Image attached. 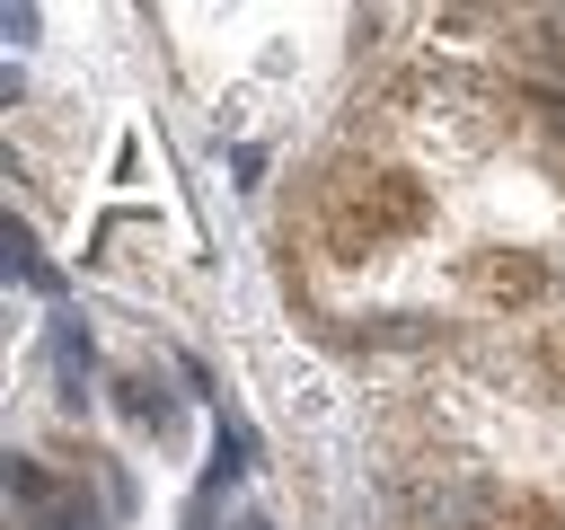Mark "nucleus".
I'll use <instances>...</instances> for the list:
<instances>
[{"mask_svg": "<svg viewBox=\"0 0 565 530\" xmlns=\"http://www.w3.org/2000/svg\"><path fill=\"white\" fill-rule=\"evenodd\" d=\"M424 221H433V194H424L406 168H371V177H353L344 203H335V247L362 256V247H380V239H397V230H424Z\"/></svg>", "mask_w": 565, "mask_h": 530, "instance_id": "1", "label": "nucleus"}, {"mask_svg": "<svg viewBox=\"0 0 565 530\" xmlns=\"http://www.w3.org/2000/svg\"><path fill=\"white\" fill-rule=\"evenodd\" d=\"M468 283H477L494 309H530V300L556 292V265L530 256V247H486V256H468Z\"/></svg>", "mask_w": 565, "mask_h": 530, "instance_id": "2", "label": "nucleus"}, {"mask_svg": "<svg viewBox=\"0 0 565 530\" xmlns=\"http://www.w3.org/2000/svg\"><path fill=\"white\" fill-rule=\"evenodd\" d=\"M521 53H530V62H547V71H565V9H547V18H530V35H521Z\"/></svg>", "mask_w": 565, "mask_h": 530, "instance_id": "3", "label": "nucleus"}, {"mask_svg": "<svg viewBox=\"0 0 565 530\" xmlns=\"http://www.w3.org/2000/svg\"><path fill=\"white\" fill-rule=\"evenodd\" d=\"M0 247H9V274H26V283H53V274H44V256H35V239H26L18 221L0 230Z\"/></svg>", "mask_w": 565, "mask_h": 530, "instance_id": "4", "label": "nucleus"}, {"mask_svg": "<svg viewBox=\"0 0 565 530\" xmlns=\"http://www.w3.org/2000/svg\"><path fill=\"white\" fill-rule=\"evenodd\" d=\"M9 495H18V504H53V477H44L35 459H18V451H9Z\"/></svg>", "mask_w": 565, "mask_h": 530, "instance_id": "5", "label": "nucleus"}, {"mask_svg": "<svg viewBox=\"0 0 565 530\" xmlns=\"http://www.w3.org/2000/svg\"><path fill=\"white\" fill-rule=\"evenodd\" d=\"M539 106H547V124L565 132V88H539Z\"/></svg>", "mask_w": 565, "mask_h": 530, "instance_id": "6", "label": "nucleus"}, {"mask_svg": "<svg viewBox=\"0 0 565 530\" xmlns=\"http://www.w3.org/2000/svg\"><path fill=\"white\" fill-rule=\"evenodd\" d=\"M547 362H556V371H565V318H556V327H547Z\"/></svg>", "mask_w": 565, "mask_h": 530, "instance_id": "7", "label": "nucleus"}, {"mask_svg": "<svg viewBox=\"0 0 565 530\" xmlns=\"http://www.w3.org/2000/svg\"><path fill=\"white\" fill-rule=\"evenodd\" d=\"M44 530H79V521H44Z\"/></svg>", "mask_w": 565, "mask_h": 530, "instance_id": "8", "label": "nucleus"}]
</instances>
